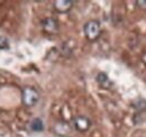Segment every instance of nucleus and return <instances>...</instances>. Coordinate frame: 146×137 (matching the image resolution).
<instances>
[{
  "mask_svg": "<svg viewBox=\"0 0 146 137\" xmlns=\"http://www.w3.org/2000/svg\"><path fill=\"white\" fill-rule=\"evenodd\" d=\"M136 3H137V6H138L139 8L146 9V0H137Z\"/></svg>",
  "mask_w": 146,
  "mask_h": 137,
  "instance_id": "11",
  "label": "nucleus"
},
{
  "mask_svg": "<svg viewBox=\"0 0 146 137\" xmlns=\"http://www.w3.org/2000/svg\"><path fill=\"white\" fill-rule=\"evenodd\" d=\"M54 130L60 136H68L71 133V126L65 121H60L55 125Z\"/></svg>",
  "mask_w": 146,
  "mask_h": 137,
  "instance_id": "6",
  "label": "nucleus"
},
{
  "mask_svg": "<svg viewBox=\"0 0 146 137\" xmlns=\"http://www.w3.org/2000/svg\"><path fill=\"white\" fill-rule=\"evenodd\" d=\"M9 49V42L7 37L0 36V50H8Z\"/></svg>",
  "mask_w": 146,
  "mask_h": 137,
  "instance_id": "10",
  "label": "nucleus"
},
{
  "mask_svg": "<svg viewBox=\"0 0 146 137\" xmlns=\"http://www.w3.org/2000/svg\"><path fill=\"white\" fill-rule=\"evenodd\" d=\"M21 98H23V102L25 106L27 107H33L35 106L38 100H39V93L35 88H32V86H26L24 88L23 90V94H21Z\"/></svg>",
  "mask_w": 146,
  "mask_h": 137,
  "instance_id": "1",
  "label": "nucleus"
},
{
  "mask_svg": "<svg viewBox=\"0 0 146 137\" xmlns=\"http://www.w3.org/2000/svg\"><path fill=\"white\" fill-rule=\"evenodd\" d=\"M42 26H43V29H44L46 33H50V34L56 33V32H57V28H58L57 21L52 17L45 18V19L42 21Z\"/></svg>",
  "mask_w": 146,
  "mask_h": 137,
  "instance_id": "4",
  "label": "nucleus"
},
{
  "mask_svg": "<svg viewBox=\"0 0 146 137\" xmlns=\"http://www.w3.org/2000/svg\"><path fill=\"white\" fill-rule=\"evenodd\" d=\"M73 122H74V127L79 132H87L91 126V121L84 116H76L73 119Z\"/></svg>",
  "mask_w": 146,
  "mask_h": 137,
  "instance_id": "3",
  "label": "nucleus"
},
{
  "mask_svg": "<svg viewBox=\"0 0 146 137\" xmlns=\"http://www.w3.org/2000/svg\"><path fill=\"white\" fill-rule=\"evenodd\" d=\"M83 31H84V35L86 37L89 39V41H96L98 39V37L101 34V28H100V24L96 20H90L88 21L84 27H83Z\"/></svg>",
  "mask_w": 146,
  "mask_h": 137,
  "instance_id": "2",
  "label": "nucleus"
},
{
  "mask_svg": "<svg viewBox=\"0 0 146 137\" xmlns=\"http://www.w3.org/2000/svg\"><path fill=\"white\" fill-rule=\"evenodd\" d=\"M133 106L137 109L138 112H144V111H146V101L144 99H138L137 101L134 102Z\"/></svg>",
  "mask_w": 146,
  "mask_h": 137,
  "instance_id": "9",
  "label": "nucleus"
},
{
  "mask_svg": "<svg viewBox=\"0 0 146 137\" xmlns=\"http://www.w3.org/2000/svg\"><path fill=\"white\" fill-rule=\"evenodd\" d=\"M29 128L34 133H40L44 130V122L40 118H34L29 124Z\"/></svg>",
  "mask_w": 146,
  "mask_h": 137,
  "instance_id": "8",
  "label": "nucleus"
},
{
  "mask_svg": "<svg viewBox=\"0 0 146 137\" xmlns=\"http://www.w3.org/2000/svg\"><path fill=\"white\" fill-rule=\"evenodd\" d=\"M97 82L102 86V88H106V89H109L112 86V82L110 81L108 75L106 73H104V72L98 73V75H97Z\"/></svg>",
  "mask_w": 146,
  "mask_h": 137,
  "instance_id": "7",
  "label": "nucleus"
},
{
  "mask_svg": "<svg viewBox=\"0 0 146 137\" xmlns=\"http://www.w3.org/2000/svg\"><path fill=\"white\" fill-rule=\"evenodd\" d=\"M17 137H18V136H17Z\"/></svg>",
  "mask_w": 146,
  "mask_h": 137,
  "instance_id": "12",
  "label": "nucleus"
},
{
  "mask_svg": "<svg viewBox=\"0 0 146 137\" xmlns=\"http://www.w3.org/2000/svg\"><path fill=\"white\" fill-rule=\"evenodd\" d=\"M73 7V1L71 0H57L54 2V8L58 13H68L69 10H71Z\"/></svg>",
  "mask_w": 146,
  "mask_h": 137,
  "instance_id": "5",
  "label": "nucleus"
}]
</instances>
